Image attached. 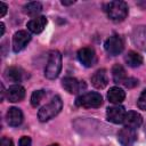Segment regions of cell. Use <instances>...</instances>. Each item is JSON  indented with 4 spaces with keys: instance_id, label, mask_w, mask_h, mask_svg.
<instances>
[{
    "instance_id": "obj_20",
    "label": "cell",
    "mask_w": 146,
    "mask_h": 146,
    "mask_svg": "<svg viewBox=\"0 0 146 146\" xmlns=\"http://www.w3.org/2000/svg\"><path fill=\"white\" fill-rule=\"evenodd\" d=\"M112 75H113V80L115 83H123L127 80V75H125V71L123 68L122 65L115 64L112 68Z\"/></svg>"
},
{
    "instance_id": "obj_30",
    "label": "cell",
    "mask_w": 146,
    "mask_h": 146,
    "mask_svg": "<svg viewBox=\"0 0 146 146\" xmlns=\"http://www.w3.org/2000/svg\"><path fill=\"white\" fill-rule=\"evenodd\" d=\"M49 146H59L58 144H51V145H49Z\"/></svg>"
},
{
    "instance_id": "obj_27",
    "label": "cell",
    "mask_w": 146,
    "mask_h": 146,
    "mask_svg": "<svg viewBox=\"0 0 146 146\" xmlns=\"http://www.w3.org/2000/svg\"><path fill=\"white\" fill-rule=\"evenodd\" d=\"M7 13V5L5 2H0V17H3Z\"/></svg>"
},
{
    "instance_id": "obj_12",
    "label": "cell",
    "mask_w": 146,
    "mask_h": 146,
    "mask_svg": "<svg viewBox=\"0 0 146 146\" xmlns=\"http://www.w3.org/2000/svg\"><path fill=\"white\" fill-rule=\"evenodd\" d=\"M141 122H143V117L139 113L133 112V111H130V112L125 113V116H124V120H123L124 127L136 130L141 124Z\"/></svg>"
},
{
    "instance_id": "obj_28",
    "label": "cell",
    "mask_w": 146,
    "mask_h": 146,
    "mask_svg": "<svg viewBox=\"0 0 146 146\" xmlns=\"http://www.w3.org/2000/svg\"><path fill=\"white\" fill-rule=\"evenodd\" d=\"M3 33H5V24L0 23V35H3Z\"/></svg>"
},
{
    "instance_id": "obj_13",
    "label": "cell",
    "mask_w": 146,
    "mask_h": 146,
    "mask_svg": "<svg viewBox=\"0 0 146 146\" xmlns=\"http://www.w3.org/2000/svg\"><path fill=\"white\" fill-rule=\"evenodd\" d=\"M91 83L95 88L97 89H103L107 86L108 83V78H107V74H106V71L104 68L102 70H98L96 71L92 76H91Z\"/></svg>"
},
{
    "instance_id": "obj_19",
    "label": "cell",
    "mask_w": 146,
    "mask_h": 146,
    "mask_svg": "<svg viewBox=\"0 0 146 146\" xmlns=\"http://www.w3.org/2000/svg\"><path fill=\"white\" fill-rule=\"evenodd\" d=\"M125 63L131 67H138L143 64V57L141 55L137 54L136 51H129L124 57Z\"/></svg>"
},
{
    "instance_id": "obj_25",
    "label": "cell",
    "mask_w": 146,
    "mask_h": 146,
    "mask_svg": "<svg viewBox=\"0 0 146 146\" xmlns=\"http://www.w3.org/2000/svg\"><path fill=\"white\" fill-rule=\"evenodd\" d=\"M31 143H32V141H31V138L24 136V137H22V138L19 139L18 145H19V146H31Z\"/></svg>"
},
{
    "instance_id": "obj_7",
    "label": "cell",
    "mask_w": 146,
    "mask_h": 146,
    "mask_svg": "<svg viewBox=\"0 0 146 146\" xmlns=\"http://www.w3.org/2000/svg\"><path fill=\"white\" fill-rule=\"evenodd\" d=\"M31 35L24 30L17 31L13 36V50L15 52H19L25 48V46L30 42Z\"/></svg>"
},
{
    "instance_id": "obj_2",
    "label": "cell",
    "mask_w": 146,
    "mask_h": 146,
    "mask_svg": "<svg viewBox=\"0 0 146 146\" xmlns=\"http://www.w3.org/2000/svg\"><path fill=\"white\" fill-rule=\"evenodd\" d=\"M62 70V55L58 50H52L49 54L48 62L44 68V76L47 79H56Z\"/></svg>"
},
{
    "instance_id": "obj_22",
    "label": "cell",
    "mask_w": 146,
    "mask_h": 146,
    "mask_svg": "<svg viewBox=\"0 0 146 146\" xmlns=\"http://www.w3.org/2000/svg\"><path fill=\"white\" fill-rule=\"evenodd\" d=\"M44 95H46L44 90H35L32 94V96H31V104H32V106L36 107L40 104V102L42 100V98L44 97Z\"/></svg>"
},
{
    "instance_id": "obj_6",
    "label": "cell",
    "mask_w": 146,
    "mask_h": 146,
    "mask_svg": "<svg viewBox=\"0 0 146 146\" xmlns=\"http://www.w3.org/2000/svg\"><path fill=\"white\" fill-rule=\"evenodd\" d=\"M78 59L86 67H91L97 63L96 52L92 48L89 47H83L78 51Z\"/></svg>"
},
{
    "instance_id": "obj_3",
    "label": "cell",
    "mask_w": 146,
    "mask_h": 146,
    "mask_svg": "<svg viewBox=\"0 0 146 146\" xmlns=\"http://www.w3.org/2000/svg\"><path fill=\"white\" fill-rule=\"evenodd\" d=\"M105 11L114 22H122L128 15V6L124 1H111L105 6Z\"/></svg>"
},
{
    "instance_id": "obj_29",
    "label": "cell",
    "mask_w": 146,
    "mask_h": 146,
    "mask_svg": "<svg viewBox=\"0 0 146 146\" xmlns=\"http://www.w3.org/2000/svg\"><path fill=\"white\" fill-rule=\"evenodd\" d=\"M75 1L74 0H72V1H62V5H64V6H68V5H73Z\"/></svg>"
},
{
    "instance_id": "obj_5",
    "label": "cell",
    "mask_w": 146,
    "mask_h": 146,
    "mask_svg": "<svg viewBox=\"0 0 146 146\" xmlns=\"http://www.w3.org/2000/svg\"><path fill=\"white\" fill-rule=\"evenodd\" d=\"M104 48L106 50L107 54H110L111 56H116L122 52L123 48H124V42H123V39L117 35V34H114L112 36H110L105 43H104Z\"/></svg>"
},
{
    "instance_id": "obj_4",
    "label": "cell",
    "mask_w": 146,
    "mask_h": 146,
    "mask_svg": "<svg viewBox=\"0 0 146 146\" xmlns=\"http://www.w3.org/2000/svg\"><path fill=\"white\" fill-rule=\"evenodd\" d=\"M103 104V97L98 92H87L76 98L75 105L84 108H97Z\"/></svg>"
},
{
    "instance_id": "obj_24",
    "label": "cell",
    "mask_w": 146,
    "mask_h": 146,
    "mask_svg": "<svg viewBox=\"0 0 146 146\" xmlns=\"http://www.w3.org/2000/svg\"><path fill=\"white\" fill-rule=\"evenodd\" d=\"M123 84H124L125 87H128V88H132V87H136V86L138 84V80H137V79H133V78H128V79L123 82Z\"/></svg>"
},
{
    "instance_id": "obj_11",
    "label": "cell",
    "mask_w": 146,
    "mask_h": 146,
    "mask_svg": "<svg viewBox=\"0 0 146 146\" xmlns=\"http://www.w3.org/2000/svg\"><path fill=\"white\" fill-rule=\"evenodd\" d=\"M6 119L9 125L11 127H18L23 122V113L19 108L17 107H10L7 111Z\"/></svg>"
},
{
    "instance_id": "obj_9",
    "label": "cell",
    "mask_w": 146,
    "mask_h": 146,
    "mask_svg": "<svg viewBox=\"0 0 146 146\" xmlns=\"http://www.w3.org/2000/svg\"><path fill=\"white\" fill-rule=\"evenodd\" d=\"M106 116L107 120L112 123L119 124V123H123L124 116H125V111L122 106H112L108 107L106 111Z\"/></svg>"
},
{
    "instance_id": "obj_10",
    "label": "cell",
    "mask_w": 146,
    "mask_h": 146,
    "mask_svg": "<svg viewBox=\"0 0 146 146\" xmlns=\"http://www.w3.org/2000/svg\"><path fill=\"white\" fill-rule=\"evenodd\" d=\"M6 96H7V99L11 103L21 102L25 97V89L19 84L10 86L6 91Z\"/></svg>"
},
{
    "instance_id": "obj_17",
    "label": "cell",
    "mask_w": 146,
    "mask_h": 146,
    "mask_svg": "<svg viewBox=\"0 0 146 146\" xmlns=\"http://www.w3.org/2000/svg\"><path fill=\"white\" fill-rule=\"evenodd\" d=\"M107 98L113 104H120L125 98V92L119 87H112L107 92Z\"/></svg>"
},
{
    "instance_id": "obj_23",
    "label": "cell",
    "mask_w": 146,
    "mask_h": 146,
    "mask_svg": "<svg viewBox=\"0 0 146 146\" xmlns=\"http://www.w3.org/2000/svg\"><path fill=\"white\" fill-rule=\"evenodd\" d=\"M137 105H138V107L140 110L146 111V90H144L140 94V96H139V98L137 100Z\"/></svg>"
},
{
    "instance_id": "obj_18",
    "label": "cell",
    "mask_w": 146,
    "mask_h": 146,
    "mask_svg": "<svg viewBox=\"0 0 146 146\" xmlns=\"http://www.w3.org/2000/svg\"><path fill=\"white\" fill-rule=\"evenodd\" d=\"M5 76L7 80L9 81H13V82H21L23 80V72L21 68L18 67H15V66H11L9 68L6 70L5 72Z\"/></svg>"
},
{
    "instance_id": "obj_15",
    "label": "cell",
    "mask_w": 146,
    "mask_h": 146,
    "mask_svg": "<svg viewBox=\"0 0 146 146\" xmlns=\"http://www.w3.org/2000/svg\"><path fill=\"white\" fill-rule=\"evenodd\" d=\"M47 18L44 16H38V17H34L33 19H31L29 23H27V29L32 32V33H41L43 31V29L46 27L47 25Z\"/></svg>"
},
{
    "instance_id": "obj_1",
    "label": "cell",
    "mask_w": 146,
    "mask_h": 146,
    "mask_svg": "<svg viewBox=\"0 0 146 146\" xmlns=\"http://www.w3.org/2000/svg\"><path fill=\"white\" fill-rule=\"evenodd\" d=\"M63 107V102L59 96H55L47 105L42 106L38 112V117L41 122H46L56 116Z\"/></svg>"
},
{
    "instance_id": "obj_26",
    "label": "cell",
    "mask_w": 146,
    "mask_h": 146,
    "mask_svg": "<svg viewBox=\"0 0 146 146\" xmlns=\"http://www.w3.org/2000/svg\"><path fill=\"white\" fill-rule=\"evenodd\" d=\"M1 146H14V143L10 138H7V137H2L1 139Z\"/></svg>"
},
{
    "instance_id": "obj_16",
    "label": "cell",
    "mask_w": 146,
    "mask_h": 146,
    "mask_svg": "<svg viewBox=\"0 0 146 146\" xmlns=\"http://www.w3.org/2000/svg\"><path fill=\"white\" fill-rule=\"evenodd\" d=\"M132 41L141 49H146V26H138L133 30Z\"/></svg>"
},
{
    "instance_id": "obj_8",
    "label": "cell",
    "mask_w": 146,
    "mask_h": 146,
    "mask_svg": "<svg viewBox=\"0 0 146 146\" xmlns=\"http://www.w3.org/2000/svg\"><path fill=\"white\" fill-rule=\"evenodd\" d=\"M117 139H119V141H120V144L122 146H133V144H135V141L137 139L136 130L124 127L119 131Z\"/></svg>"
},
{
    "instance_id": "obj_14",
    "label": "cell",
    "mask_w": 146,
    "mask_h": 146,
    "mask_svg": "<svg viewBox=\"0 0 146 146\" xmlns=\"http://www.w3.org/2000/svg\"><path fill=\"white\" fill-rule=\"evenodd\" d=\"M83 81L82 82H79L75 78H71V76H66L63 79L62 81V86L63 88L68 92V94H76L80 91L81 87H82Z\"/></svg>"
},
{
    "instance_id": "obj_21",
    "label": "cell",
    "mask_w": 146,
    "mask_h": 146,
    "mask_svg": "<svg viewBox=\"0 0 146 146\" xmlns=\"http://www.w3.org/2000/svg\"><path fill=\"white\" fill-rule=\"evenodd\" d=\"M24 13L30 16H36L42 10V5L39 1H32L24 6Z\"/></svg>"
}]
</instances>
